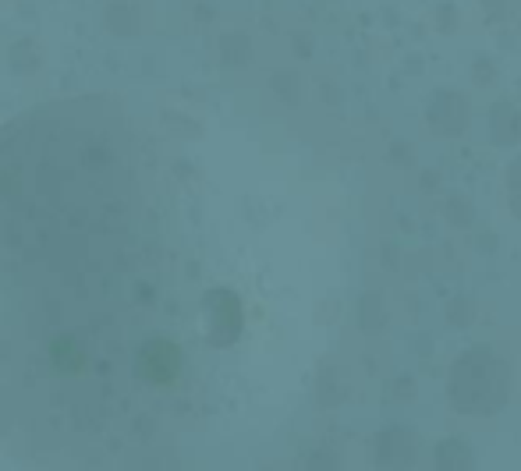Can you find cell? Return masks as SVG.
Instances as JSON below:
<instances>
[{
    "label": "cell",
    "instance_id": "cell-1",
    "mask_svg": "<svg viewBox=\"0 0 521 471\" xmlns=\"http://www.w3.org/2000/svg\"><path fill=\"white\" fill-rule=\"evenodd\" d=\"M184 160L124 96L0 128V450L43 468H142L202 412V358L245 305L202 284Z\"/></svg>",
    "mask_w": 521,
    "mask_h": 471
}]
</instances>
